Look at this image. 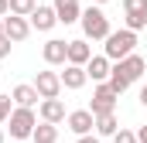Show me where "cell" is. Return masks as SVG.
Wrapping results in <instances>:
<instances>
[{
    "instance_id": "obj_22",
    "label": "cell",
    "mask_w": 147,
    "mask_h": 143,
    "mask_svg": "<svg viewBox=\"0 0 147 143\" xmlns=\"http://www.w3.org/2000/svg\"><path fill=\"white\" fill-rule=\"evenodd\" d=\"M10 102H14L10 96H0V123H3V119H10V112H14V109H10Z\"/></svg>"
},
{
    "instance_id": "obj_1",
    "label": "cell",
    "mask_w": 147,
    "mask_h": 143,
    "mask_svg": "<svg viewBox=\"0 0 147 143\" xmlns=\"http://www.w3.org/2000/svg\"><path fill=\"white\" fill-rule=\"evenodd\" d=\"M134 44H137V31H130V27L110 31V34H106V58H110V61L127 58V55L134 51Z\"/></svg>"
},
{
    "instance_id": "obj_18",
    "label": "cell",
    "mask_w": 147,
    "mask_h": 143,
    "mask_svg": "<svg viewBox=\"0 0 147 143\" xmlns=\"http://www.w3.org/2000/svg\"><path fill=\"white\" fill-rule=\"evenodd\" d=\"M31 140H34V143H55V140H58V126H55V123H45V119H41V126H34Z\"/></svg>"
},
{
    "instance_id": "obj_4",
    "label": "cell",
    "mask_w": 147,
    "mask_h": 143,
    "mask_svg": "<svg viewBox=\"0 0 147 143\" xmlns=\"http://www.w3.org/2000/svg\"><path fill=\"white\" fill-rule=\"evenodd\" d=\"M116 99H120V92L113 89L110 82H99L96 85V92H92V116H99V112H113L116 109Z\"/></svg>"
},
{
    "instance_id": "obj_28",
    "label": "cell",
    "mask_w": 147,
    "mask_h": 143,
    "mask_svg": "<svg viewBox=\"0 0 147 143\" xmlns=\"http://www.w3.org/2000/svg\"><path fill=\"white\" fill-rule=\"evenodd\" d=\"M0 34H3V21H0Z\"/></svg>"
},
{
    "instance_id": "obj_20",
    "label": "cell",
    "mask_w": 147,
    "mask_h": 143,
    "mask_svg": "<svg viewBox=\"0 0 147 143\" xmlns=\"http://www.w3.org/2000/svg\"><path fill=\"white\" fill-rule=\"evenodd\" d=\"M34 7H38V0H10V14H21V17H31Z\"/></svg>"
},
{
    "instance_id": "obj_25",
    "label": "cell",
    "mask_w": 147,
    "mask_h": 143,
    "mask_svg": "<svg viewBox=\"0 0 147 143\" xmlns=\"http://www.w3.org/2000/svg\"><path fill=\"white\" fill-rule=\"evenodd\" d=\"M75 143H99V140H96V136H89V133H82V136H79Z\"/></svg>"
},
{
    "instance_id": "obj_24",
    "label": "cell",
    "mask_w": 147,
    "mask_h": 143,
    "mask_svg": "<svg viewBox=\"0 0 147 143\" xmlns=\"http://www.w3.org/2000/svg\"><path fill=\"white\" fill-rule=\"evenodd\" d=\"M10 14V0H0V17H7Z\"/></svg>"
},
{
    "instance_id": "obj_15",
    "label": "cell",
    "mask_w": 147,
    "mask_h": 143,
    "mask_svg": "<svg viewBox=\"0 0 147 143\" xmlns=\"http://www.w3.org/2000/svg\"><path fill=\"white\" fill-rule=\"evenodd\" d=\"M41 119L45 123H62L65 119V102L62 99H45L41 102Z\"/></svg>"
},
{
    "instance_id": "obj_7",
    "label": "cell",
    "mask_w": 147,
    "mask_h": 143,
    "mask_svg": "<svg viewBox=\"0 0 147 143\" xmlns=\"http://www.w3.org/2000/svg\"><path fill=\"white\" fill-rule=\"evenodd\" d=\"M3 34L10 37V41H24V37L31 34V21H24L21 14H7L3 17Z\"/></svg>"
},
{
    "instance_id": "obj_8",
    "label": "cell",
    "mask_w": 147,
    "mask_h": 143,
    "mask_svg": "<svg viewBox=\"0 0 147 143\" xmlns=\"http://www.w3.org/2000/svg\"><path fill=\"white\" fill-rule=\"evenodd\" d=\"M65 123H69V130H72L75 136H82V133H89L96 126V116H92V109H75V112L65 116Z\"/></svg>"
},
{
    "instance_id": "obj_6",
    "label": "cell",
    "mask_w": 147,
    "mask_h": 143,
    "mask_svg": "<svg viewBox=\"0 0 147 143\" xmlns=\"http://www.w3.org/2000/svg\"><path fill=\"white\" fill-rule=\"evenodd\" d=\"M123 10H127V27L130 31L147 27V0H123Z\"/></svg>"
},
{
    "instance_id": "obj_14",
    "label": "cell",
    "mask_w": 147,
    "mask_h": 143,
    "mask_svg": "<svg viewBox=\"0 0 147 143\" xmlns=\"http://www.w3.org/2000/svg\"><path fill=\"white\" fill-rule=\"evenodd\" d=\"M86 82H89L86 65H69V68L62 72V85H65V89H82Z\"/></svg>"
},
{
    "instance_id": "obj_23",
    "label": "cell",
    "mask_w": 147,
    "mask_h": 143,
    "mask_svg": "<svg viewBox=\"0 0 147 143\" xmlns=\"http://www.w3.org/2000/svg\"><path fill=\"white\" fill-rule=\"evenodd\" d=\"M10 44H14L10 37H7V34H0V58H7V55H10Z\"/></svg>"
},
{
    "instance_id": "obj_11",
    "label": "cell",
    "mask_w": 147,
    "mask_h": 143,
    "mask_svg": "<svg viewBox=\"0 0 147 143\" xmlns=\"http://www.w3.org/2000/svg\"><path fill=\"white\" fill-rule=\"evenodd\" d=\"M110 72H113V65H110V58H106V55H92V58L86 61V75H89L92 82H106V78H110Z\"/></svg>"
},
{
    "instance_id": "obj_30",
    "label": "cell",
    "mask_w": 147,
    "mask_h": 143,
    "mask_svg": "<svg viewBox=\"0 0 147 143\" xmlns=\"http://www.w3.org/2000/svg\"><path fill=\"white\" fill-rule=\"evenodd\" d=\"M0 143H3V133H0Z\"/></svg>"
},
{
    "instance_id": "obj_3",
    "label": "cell",
    "mask_w": 147,
    "mask_h": 143,
    "mask_svg": "<svg viewBox=\"0 0 147 143\" xmlns=\"http://www.w3.org/2000/svg\"><path fill=\"white\" fill-rule=\"evenodd\" d=\"M34 126H38V119H34V109L31 106H17L10 112V136L14 140H28L34 133Z\"/></svg>"
},
{
    "instance_id": "obj_27",
    "label": "cell",
    "mask_w": 147,
    "mask_h": 143,
    "mask_svg": "<svg viewBox=\"0 0 147 143\" xmlns=\"http://www.w3.org/2000/svg\"><path fill=\"white\" fill-rule=\"evenodd\" d=\"M140 102H144V106H147V85H144V89H140Z\"/></svg>"
},
{
    "instance_id": "obj_17",
    "label": "cell",
    "mask_w": 147,
    "mask_h": 143,
    "mask_svg": "<svg viewBox=\"0 0 147 143\" xmlns=\"http://www.w3.org/2000/svg\"><path fill=\"white\" fill-rule=\"evenodd\" d=\"M10 99H14L17 106H34L41 96H38V89H34V85H17V89L10 92Z\"/></svg>"
},
{
    "instance_id": "obj_12",
    "label": "cell",
    "mask_w": 147,
    "mask_h": 143,
    "mask_svg": "<svg viewBox=\"0 0 147 143\" xmlns=\"http://www.w3.org/2000/svg\"><path fill=\"white\" fill-rule=\"evenodd\" d=\"M55 24H58L55 7H41V3H38L34 10H31V27H38V31H51Z\"/></svg>"
},
{
    "instance_id": "obj_9",
    "label": "cell",
    "mask_w": 147,
    "mask_h": 143,
    "mask_svg": "<svg viewBox=\"0 0 147 143\" xmlns=\"http://www.w3.org/2000/svg\"><path fill=\"white\" fill-rule=\"evenodd\" d=\"M144 68H147V61L140 58V55H127V58H120V65H116V72L120 75H127V82H137L140 75H144Z\"/></svg>"
},
{
    "instance_id": "obj_16",
    "label": "cell",
    "mask_w": 147,
    "mask_h": 143,
    "mask_svg": "<svg viewBox=\"0 0 147 143\" xmlns=\"http://www.w3.org/2000/svg\"><path fill=\"white\" fill-rule=\"evenodd\" d=\"M89 58H92V51L86 41H69V65H86Z\"/></svg>"
},
{
    "instance_id": "obj_21",
    "label": "cell",
    "mask_w": 147,
    "mask_h": 143,
    "mask_svg": "<svg viewBox=\"0 0 147 143\" xmlns=\"http://www.w3.org/2000/svg\"><path fill=\"white\" fill-rule=\"evenodd\" d=\"M113 143H140V140H137L134 130H116V133H113Z\"/></svg>"
},
{
    "instance_id": "obj_2",
    "label": "cell",
    "mask_w": 147,
    "mask_h": 143,
    "mask_svg": "<svg viewBox=\"0 0 147 143\" xmlns=\"http://www.w3.org/2000/svg\"><path fill=\"white\" fill-rule=\"evenodd\" d=\"M82 31H86V37H92V41H106V34H110V17L99 10V7H89V10H82Z\"/></svg>"
},
{
    "instance_id": "obj_29",
    "label": "cell",
    "mask_w": 147,
    "mask_h": 143,
    "mask_svg": "<svg viewBox=\"0 0 147 143\" xmlns=\"http://www.w3.org/2000/svg\"><path fill=\"white\" fill-rule=\"evenodd\" d=\"M96 3H106V0H96Z\"/></svg>"
},
{
    "instance_id": "obj_10",
    "label": "cell",
    "mask_w": 147,
    "mask_h": 143,
    "mask_svg": "<svg viewBox=\"0 0 147 143\" xmlns=\"http://www.w3.org/2000/svg\"><path fill=\"white\" fill-rule=\"evenodd\" d=\"M41 55H45V61H48V65H62V61H69V41L51 37V41H45Z\"/></svg>"
},
{
    "instance_id": "obj_5",
    "label": "cell",
    "mask_w": 147,
    "mask_h": 143,
    "mask_svg": "<svg viewBox=\"0 0 147 143\" xmlns=\"http://www.w3.org/2000/svg\"><path fill=\"white\" fill-rule=\"evenodd\" d=\"M34 89H38L41 99H58V96H62V75H58V72H38Z\"/></svg>"
},
{
    "instance_id": "obj_13",
    "label": "cell",
    "mask_w": 147,
    "mask_h": 143,
    "mask_svg": "<svg viewBox=\"0 0 147 143\" xmlns=\"http://www.w3.org/2000/svg\"><path fill=\"white\" fill-rule=\"evenodd\" d=\"M51 7H55V14H58V24H75V21L82 17L79 0H55Z\"/></svg>"
},
{
    "instance_id": "obj_26",
    "label": "cell",
    "mask_w": 147,
    "mask_h": 143,
    "mask_svg": "<svg viewBox=\"0 0 147 143\" xmlns=\"http://www.w3.org/2000/svg\"><path fill=\"white\" fill-rule=\"evenodd\" d=\"M137 140H140V143H147V126H140V130H137Z\"/></svg>"
},
{
    "instance_id": "obj_19",
    "label": "cell",
    "mask_w": 147,
    "mask_h": 143,
    "mask_svg": "<svg viewBox=\"0 0 147 143\" xmlns=\"http://www.w3.org/2000/svg\"><path fill=\"white\" fill-rule=\"evenodd\" d=\"M120 126H116V112H99L96 116V133L99 136H113Z\"/></svg>"
}]
</instances>
